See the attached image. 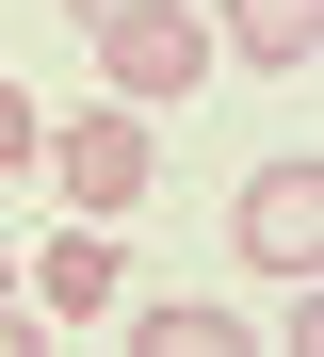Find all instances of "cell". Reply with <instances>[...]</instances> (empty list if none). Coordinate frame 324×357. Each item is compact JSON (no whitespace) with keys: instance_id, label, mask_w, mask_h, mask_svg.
Here are the masks:
<instances>
[{"instance_id":"cell-1","label":"cell","mask_w":324,"mask_h":357,"mask_svg":"<svg viewBox=\"0 0 324 357\" xmlns=\"http://www.w3.org/2000/svg\"><path fill=\"white\" fill-rule=\"evenodd\" d=\"M98 82H114L130 114L194 98V82H211V17H194V0H130V17H98Z\"/></svg>"},{"instance_id":"cell-2","label":"cell","mask_w":324,"mask_h":357,"mask_svg":"<svg viewBox=\"0 0 324 357\" xmlns=\"http://www.w3.org/2000/svg\"><path fill=\"white\" fill-rule=\"evenodd\" d=\"M33 162H49L65 211H146V114H130V98H114V114H65Z\"/></svg>"},{"instance_id":"cell-3","label":"cell","mask_w":324,"mask_h":357,"mask_svg":"<svg viewBox=\"0 0 324 357\" xmlns=\"http://www.w3.org/2000/svg\"><path fill=\"white\" fill-rule=\"evenodd\" d=\"M227 227H243V260H259V276H292V292H308V276H324V162H308V146H292V162H259Z\"/></svg>"},{"instance_id":"cell-4","label":"cell","mask_w":324,"mask_h":357,"mask_svg":"<svg viewBox=\"0 0 324 357\" xmlns=\"http://www.w3.org/2000/svg\"><path fill=\"white\" fill-rule=\"evenodd\" d=\"M33 309H49V325H114V309H130V260H114V227H65V244L33 260Z\"/></svg>"},{"instance_id":"cell-5","label":"cell","mask_w":324,"mask_h":357,"mask_svg":"<svg viewBox=\"0 0 324 357\" xmlns=\"http://www.w3.org/2000/svg\"><path fill=\"white\" fill-rule=\"evenodd\" d=\"M227 49L276 66V82H308V66H324V0H227Z\"/></svg>"},{"instance_id":"cell-6","label":"cell","mask_w":324,"mask_h":357,"mask_svg":"<svg viewBox=\"0 0 324 357\" xmlns=\"http://www.w3.org/2000/svg\"><path fill=\"white\" fill-rule=\"evenodd\" d=\"M146 357H243L227 309H146Z\"/></svg>"},{"instance_id":"cell-7","label":"cell","mask_w":324,"mask_h":357,"mask_svg":"<svg viewBox=\"0 0 324 357\" xmlns=\"http://www.w3.org/2000/svg\"><path fill=\"white\" fill-rule=\"evenodd\" d=\"M33 146H49L33 130V82H0V178H33Z\"/></svg>"},{"instance_id":"cell-8","label":"cell","mask_w":324,"mask_h":357,"mask_svg":"<svg viewBox=\"0 0 324 357\" xmlns=\"http://www.w3.org/2000/svg\"><path fill=\"white\" fill-rule=\"evenodd\" d=\"M65 17H82V33H98V17H130V0H65Z\"/></svg>"},{"instance_id":"cell-9","label":"cell","mask_w":324,"mask_h":357,"mask_svg":"<svg viewBox=\"0 0 324 357\" xmlns=\"http://www.w3.org/2000/svg\"><path fill=\"white\" fill-rule=\"evenodd\" d=\"M0 292H17V244H0Z\"/></svg>"}]
</instances>
